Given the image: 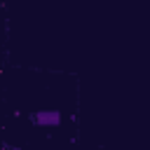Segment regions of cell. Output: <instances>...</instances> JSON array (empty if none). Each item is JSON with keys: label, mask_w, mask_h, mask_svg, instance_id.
<instances>
[{"label": "cell", "mask_w": 150, "mask_h": 150, "mask_svg": "<svg viewBox=\"0 0 150 150\" xmlns=\"http://www.w3.org/2000/svg\"><path fill=\"white\" fill-rule=\"evenodd\" d=\"M30 122L38 124V127H56L61 122V115L56 110H40V112L30 115Z\"/></svg>", "instance_id": "obj_1"}]
</instances>
